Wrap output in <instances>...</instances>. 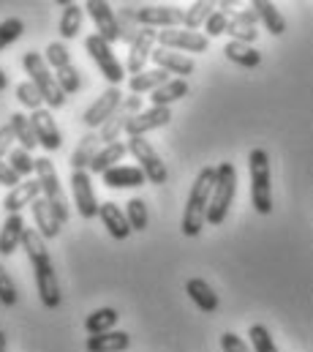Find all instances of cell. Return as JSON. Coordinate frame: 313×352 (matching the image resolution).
Instances as JSON below:
<instances>
[{
	"mask_svg": "<svg viewBox=\"0 0 313 352\" xmlns=\"http://www.w3.org/2000/svg\"><path fill=\"white\" fill-rule=\"evenodd\" d=\"M22 249H25L27 260L33 265L36 289H38V298H41L44 309H49V311L58 309L60 306V284H58V273H55L52 257H49V252L44 246V238L36 230H25Z\"/></svg>",
	"mask_w": 313,
	"mask_h": 352,
	"instance_id": "obj_1",
	"label": "cell"
},
{
	"mask_svg": "<svg viewBox=\"0 0 313 352\" xmlns=\"http://www.w3.org/2000/svg\"><path fill=\"white\" fill-rule=\"evenodd\" d=\"M216 177H218L216 167H202L196 180H194L185 210H183V221H180V230L185 238H196L202 232V227L207 221V208H210V197L216 188Z\"/></svg>",
	"mask_w": 313,
	"mask_h": 352,
	"instance_id": "obj_2",
	"label": "cell"
},
{
	"mask_svg": "<svg viewBox=\"0 0 313 352\" xmlns=\"http://www.w3.org/2000/svg\"><path fill=\"white\" fill-rule=\"evenodd\" d=\"M248 173H251L253 210L262 216H270L273 213V183H270V156L264 148H253L248 153Z\"/></svg>",
	"mask_w": 313,
	"mask_h": 352,
	"instance_id": "obj_3",
	"label": "cell"
},
{
	"mask_svg": "<svg viewBox=\"0 0 313 352\" xmlns=\"http://www.w3.org/2000/svg\"><path fill=\"white\" fill-rule=\"evenodd\" d=\"M22 66H25V74H30V82L38 88L44 104H47V109H60L66 104V93L60 90L55 74H52V69L47 66V60H44L41 52H36V50L25 52L22 55Z\"/></svg>",
	"mask_w": 313,
	"mask_h": 352,
	"instance_id": "obj_4",
	"label": "cell"
},
{
	"mask_svg": "<svg viewBox=\"0 0 313 352\" xmlns=\"http://www.w3.org/2000/svg\"><path fill=\"white\" fill-rule=\"evenodd\" d=\"M218 177H216V188L210 197V208H207V221L210 227H218L227 221L229 208L237 197V170L232 162H221L218 167Z\"/></svg>",
	"mask_w": 313,
	"mask_h": 352,
	"instance_id": "obj_5",
	"label": "cell"
},
{
	"mask_svg": "<svg viewBox=\"0 0 313 352\" xmlns=\"http://www.w3.org/2000/svg\"><path fill=\"white\" fill-rule=\"evenodd\" d=\"M36 180L41 183V194H44V202L49 205V210H52V216L60 221V224H66L69 221V216H71V210H69V197H66V191H63V186H60V177H58V170H55V164H52V159H36Z\"/></svg>",
	"mask_w": 313,
	"mask_h": 352,
	"instance_id": "obj_6",
	"label": "cell"
},
{
	"mask_svg": "<svg viewBox=\"0 0 313 352\" xmlns=\"http://www.w3.org/2000/svg\"><path fill=\"white\" fill-rule=\"evenodd\" d=\"M84 50H87V55L93 58V63L98 66L101 77L109 82V88H117V85L123 82V77H126V69H123V63L115 58L112 44H106L98 33H93V36L84 38Z\"/></svg>",
	"mask_w": 313,
	"mask_h": 352,
	"instance_id": "obj_7",
	"label": "cell"
},
{
	"mask_svg": "<svg viewBox=\"0 0 313 352\" xmlns=\"http://www.w3.org/2000/svg\"><path fill=\"white\" fill-rule=\"evenodd\" d=\"M128 153L139 162V170L145 173L148 183L153 186H163L166 183V162H161V156L156 153V148L145 140V137H128Z\"/></svg>",
	"mask_w": 313,
	"mask_h": 352,
	"instance_id": "obj_8",
	"label": "cell"
},
{
	"mask_svg": "<svg viewBox=\"0 0 313 352\" xmlns=\"http://www.w3.org/2000/svg\"><path fill=\"white\" fill-rule=\"evenodd\" d=\"M185 19V11L180 6H161V3H148V6H137V22L139 28H180Z\"/></svg>",
	"mask_w": 313,
	"mask_h": 352,
	"instance_id": "obj_9",
	"label": "cell"
},
{
	"mask_svg": "<svg viewBox=\"0 0 313 352\" xmlns=\"http://www.w3.org/2000/svg\"><path fill=\"white\" fill-rule=\"evenodd\" d=\"M120 104H123V90L120 88H106L101 93V98H95L87 109H84V115H82V120H84V126L93 131V129H101L117 109H120Z\"/></svg>",
	"mask_w": 313,
	"mask_h": 352,
	"instance_id": "obj_10",
	"label": "cell"
},
{
	"mask_svg": "<svg viewBox=\"0 0 313 352\" xmlns=\"http://www.w3.org/2000/svg\"><path fill=\"white\" fill-rule=\"evenodd\" d=\"M84 11L90 14L98 36L106 41V44H115L120 41V25H117V14L115 8L106 3V0H87L84 3Z\"/></svg>",
	"mask_w": 313,
	"mask_h": 352,
	"instance_id": "obj_11",
	"label": "cell"
},
{
	"mask_svg": "<svg viewBox=\"0 0 313 352\" xmlns=\"http://www.w3.org/2000/svg\"><path fill=\"white\" fill-rule=\"evenodd\" d=\"M158 44L161 50H180V52H207L210 47V38L205 33H191V30H158Z\"/></svg>",
	"mask_w": 313,
	"mask_h": 352,
	"instance_id": "obj_12",
	"label": "cell"
},
{
	"mask_svg": "<svg viewBox=\"0 0 313 352\" xmlns=\"http://www.w3.org/2000/svg\"><path fill=\"white\" fill-rule=\"evenodd\" d=\"M30 123H33L36 140H38V145H41L44 151H49V153L60 151V145H63V134H60V129H58V120H55L52 109H44V107L36 109V112L30 115Z\"/></svg>",
	"mask_w": 313,
	"mask_h": 352,
	"instance_id": "obj_13",
	"label": "cell"
},
{
	"mask_svg": "<svg viewBox=\"0 0 313 352\" xmlns=\"http://www.w3.org/2000/svg\"><path fill=\"white\" fill-rule=\"evenodd\" d=\"M156 41H158L156 28H142V30H139V36L134 38V44L128 47V60H126V72H128L131 77H137V74L145 72V63L150 60Z\"/></svg>",
	"mask_w": 313,
	"mask_h": 352,
	"instance_id": "obj_14",
	"label": "cell"
},
{
	"mask_svg": "<svg viewBox=\"0 0 313 352\" xmlns=\"http://www.w3.org/2000/svg\"><path fill=\"white\" fill-rule=\"evenodd\" d=\"M71 194H74V205H77L82 219H95V216H98L101 205H98V199H95L93 180H90V173H87V170L71 173Z\"/></svg>",
	"mask_w": 313,
	"mask_h": 352,
	"instance_id": "obj_15",
	"label": "cell"
},
{
	"mask_svg": "<svg viewBox=\"0 0 313 352\" xmlns=\"http://www.w3.org/2000/svg\"><path fill=\"white\" fill-rule=\"evenodd\" d=\"M169 120H172L169 107H150V109H145V112H139V115H134L128 120L126 134L128 137H145L148 131H156V129L169 126Z\"/></svg>",
	"mask_w": 313,
	"mask_h": 352,
	"instance_id": "obj_16",
	"label": "cell"
},
{
	"mask_svg": "<svg viewBox=\"0 0 313 352\" xmlns=\"http://www.w3.org/2000/svg\"><path fill=\"white\" fill-rule=\"evenodd\" d=\"M150 60L156 63V69L166 72V74H177V80H185L188 74H194V60L180 55V52H172V50H153Z\"/></svg>",
	"mask_w": 313,
	"mask_h": 352,
	"instance_id": "obj_17",
	"label": "cell"
},
{
	"mask_svg": "<svg viewBox=\"0 0 313 352\" xmlns=\"http://www.w3.org/2000/svg\"><path fill=\"white\" fill-rule=\"evenodd\" d=\"M25 219L19 213H11L5 216L3 227H0V257H11L19 246H22V238H25Z\"/></svg>",
	"mask_w": 313,
	"mask_h": 352,
	"instance_id": "obj_18",
	"label": "cell"
},
{
	"mask_svg": "<svg viewBox=\"0 0 313 352\" xmlns=\"http://www.w3.org/2000/svg\"><path fill=\"white\" fill-rule=\"evenodd\" d=\"M38 194H41V183H38V180H22L16 188H11V191L5 194L3 208H5L8 216H11V213H19L22 208L33 205V202L38 199Z\"/></svg>",
	"mask_w": 313,
	"mask_h": 352,
	"instance_id": "obj_19",
	"label": "cell"
},
{
	"mask_svg": "<svg viewBox=\"0 0 313 352\" xmlns=\"http://www.w3.org/2000/svg\"><path fill=\"white\" fill-rule=\"evenodd\" d=\"M98 219H101V224L106 227V232H109L115 241H126V238L131 235L128 219H126L123 208H117L115 202H104L101 210H98Z\"/></svg>",
	"mask_w": 313,
	"mask_h": 352,
	"instance_id": "obj_20",
	"label": "cell"
},
{
	"mask_svg": "<svg viewBox=\"0 0 313 352\" xmlns=\"http://www.w3.org/2000/svg\"><path fill=\"white\" fill-rule=\"evenodd\" d=\"M185 292H188V298L194 300V306L199 311H205V314L218 311V295L205 278H188L185 281Z\"/></svg>",
	"mask_w": 313,
	"mask_h": 352,
	"instance_id": "obj_21",
	"label": "cell"
},
{
	"mask_svg": "<svg viewBox=\"0 0 313 352\" xmlns=\"http://www.w3.org/2000/svg\"><path fill=\"white\" fill-rule=\"evenodd\" d=\"M30 210H33V221H36V232L44 238V241H55L58 235H60V230H63V224L52 216V210H49V205L38 197L33 205H30Z\"/></svg>",
	"mask_w": 313,
	"mask_h": 352,
	"instance_id": "obj_22",
	"label": "cell"
},
{
	"mask_svg": "<svg viewBox=\"0 0 313 352\" xmlns=\"http://www.w3.org/2000/svg\"><path fill=\"white\" fill-rule=\"evenodd\" d=\"M131 347V336L126 331H109L101 336H87L84 350L87 352H126Z\"/></svg>",
	"mask_w": 313,
	"mask_h": 352,
	"instance_id": "obj_23",
	"label": "cell"
},
{
	"mask_svg": "<svg viewBox=\"0 0 313 352\" xmlns=\"http://www.w3.org/2000/svg\"><path fill=\"white\" fill-rule=\"evenodd\" d=\"M126 153H128V145H126V142L101 145V151L95 153V159H93V164H90V173H93V175H104V173L115 170V167L123 162Z\"/></svg>",
	"mask_w": 313,
	"mask_h": 352,
	"instance_id": "obj_24",
	"label": "cell"
},
{
	"mask_svg": "<svg viewBox=\"0 0 313 352\" xmlns=\"http://www.w3.org/2000/svg\"><path fill=\"white\" fill-rule=\"evenodd\" d=\"M101 177L109 188H139V186L148 183V177L139 167H126V164H117L115 170L104 173Z\"/></svg>",
	"mask_w": 313,
	"mask_h": 352,
	"instance_id": "obj_25",
	"label": "cell"
},
{
	"mask_svg": "<svg viewBox=\"0 0 313 352\" xmlns=\"http://www.w3.org/2000/svg\"><path fill=\"white\" fill-rule=\"evenodd\" d=\"M98 151H101V137H98L95 131H87V134L79 140L74 153H71V170H74V173L90 170V164H93V159H95Z\"/></svg>",
	"mask_w": 313,
	"mask_h": 352,
	"instance_id": "obj_26",
	"label": "cell"
},
{
	"mask_svg": "<svg viewBox=\"0 0 313 352\" xmlns=\"http://www.w3.org/2000/svg\"><path fill=\"white\" fill-rule=\"evenodd\" d=\"M251 8L256 11L259 22H264V28H267L273 36H283V33H286V19H283V14L275 8V3H270V0H253Z\"/></svg>",
	"mask_w": 313,
	"mask_h": 352,
	"instance_id": "obj_27",
	"label": "cell"
},
{
	"mask_svg": "<svg viewBox=\"0 0 313 352\" xmlns=\"http://www.w3.org/2000/svg\"><path fill=\"white\" fill-rule=\"evenodd\" d=\"M117 322H120L117 309H95L93 314H87V320H84V331H87L90 336H101V333L115 331Z\"/></svg>",
	"mask_w": 313,
	"mask_h": 352,
	"instance_id": "obj_28",
	"label": "cell"
},
{
	"mask_svg": "<svg viewBox=\"0 0 313 352\" xmlns=\"http://www.w3.org/2000/svg\"><path fill=\"white\" fill-rule=\"evenodd\" d=\"M82 22H84V6L79 3H66L63 6V14H60V38L69 41V38H77L79 30H82Z\"/></svg>",
	"mask_w": 313,
	"mask_h": 352,
	"instance_id": "obj_29",
	"label": "cell"
},
{
	"mask_svg": "<svg viewBox=\"0 0 313 352\" xmlns=\"http://www.w3.org/2000/svg\"><path fill=\"white\" fill-rule=\"evenodd\" d=\"M188 93H191V88H188L185 80H169L166 85H161L158 90H153L148 98H150L153 107H169V104L180 101V98H185Z\"/></svg>",
	"mask_w": 313,
	"mask_h": 352,
	"instance_id": "obj_30",
	"label": "cell"
},
{
	"mask_svg": "<svg viewBox=\"0 0 313 352\" xmlns=\"http://www.w3.org/2000/svg\"><path fill=\"white\" fill-rule=\"evenodd\" d=\"M224 55H227V60H232L242 69H256L262 63V52L253 50L251 44H240V41H229L224 47Z\"/></svg>",
	"mask_w": 313,
	"mask_h": 352,
	"instance_id": "obj_31",
	"label": "cell"
},
{
	"mask_svg": "<svg viewBox=\"0 0 313 352\" xmlns=\"http://www.w3.org/2000/svg\"><path fill=\"white\" fill-rule=\"evenodd\" d=\"M166 82H169L166 72H161V69H145L142 74H137V77L128 80V90L134 96H142V93H153V90H158L161 85H166Z\"/></svg>",
	"mask_w": 313,
	"mask_h": 352,
	"instance_id": "obj_32",
	"label": "cell"
},
{
	"mask_svg": "<svg viewBox=\"0 0 313 352\" xmlns=\"http://www.w3.org/2000/svg\"><path fill=\"white\" fill-rule=\"evenodd\" d=\"M8 126L14 129V137H16V142H19V148H25L27 153L38 145V140H36V131H33V123H30V118L27 115H22V112H14L11 115V120H8Z\"/></svg>",
	"mask_w": 313,
	"mask_h": 352,
	"instance_id": "obj_33",
	"label": "cell"
},
{
	"mask_svg": "<svg viewBox=\"0 0 313 352\" xmlns=\"http://www.w3.org/2000/svg\"><path fill=\"white\" fill-rule=\"evenodd\" d=\"M117 25H120V41H126L128 47L134 44V38L139 36V22H137V6H123L117 14Z\"/></svg>",
	"mask_w": 313,
	"mask_h": 352,
	"instance_id": "obj_34",
	"label": "cell"
},
{
	"mask_svg": "<svg viewBox=\"0 0 313 352\" xmlns=\"http://www.w3.org/2000/svg\"><path fill=\"white\" fill-rule=\"evenodd\" d=\"M126 219H128L131 232H145V230H148L150 219H148V205H145L142 197H131V199L126 202Z\"/></svg>",
	"mask_w": 313,
	"mask_h": 352,
	"instance_id": "obj_35",
	"label": "cell"
},
{
	"mask_svg": "<svg viewBox=\"0 0 313 352\" xmlns=\"http://www.w3.org/2000/svg\"><path fill=\"white\" fill-rule=\"evenodd\" d=\"M213 3H207V0H199V3H194L188 11H185V19H183V28L185 30H191V33H196L210 16H213Z\"/></svg>",
	"mask_w": 313,
	"mask_h": 352,
	"instance_id": "obj_36",
	"label": "cell"
},
{
	"mask_svg": "<svg viewBox=\"0 0 313 352\" xmlns=\"http://www.w3.org/2000/svg\"><path fill=\"white\" fill-rule=\"evenodd\" d=\"M128 120H131V118H128L126 112H120V109H117V112H115V115L101 126V131H98L101 145H112V142H117V140H120V134L126 131Z\"/></svg>",
	"mask_w": 313,
	"mask_h": 352,
	"instance_id": "obj_37",
	"label": "cell"
},
{
	"mask_svg": "<svg viewBox=\"0 0 313 352\" xmlns=\"http://www.w3.org/2000/svg\"><path fill=\"white\" fill-rule=\"evenodd\" d=\"M8 167L19 177H30L36 173V159H33L25 148H14V151L8 153Z\"/></svg>",
	"mask_w": 313,
	"mask_h": 352,
	"instance_id": "obj_38",
	"label": "cell"
},
{
	"mask_svg": "<svg viewBox=\"0 0 313 352\" xmlns=\"http://www.w3.org/2000/svg\"><path fill=\"white\" fill-rule=\"evenodd\" d=\"M44 60H47V66H49L52 72H58V69H63V66L74 63V60H71V52H69V47H66V44H60V41H52V44L47 47V52H44Z\"/></svg>",
	"mask_w": 313,
	"mask_h": 352,
	"instance_id": "obj_39",
	"label": "cell"
},
{
	"mask_svg": "<svg viewBox=\"0 0 313 352\" xmlns=\"http://www.w3.org/2000/svg\"><path fill=\"white\" fill-rule=\"evenodd\" d=\"M248 339H251V350L253 352H278L270 331L264 325H251L248 328Z\"/></svg>",
	"mask_w": 313,
	"mask_h": 352,
	"instance_id": "obj_40",
	"label": "cell"
},
{
	"mask_svg": "<svg viewBox=\"0 0 313 352\" xmlns=\"http://www.w3.org/2000/svg\"><path fill=\"white\" fill-rule=\"evenodd\" d=\"M16 101L25 107V109H41V104H44V98H41V93H38V88L27 80V82H19L16 85Z\"/></svg>",
	"mask_w": 313,
	"mask_h": 352,
	"instance_id": "obj_41",
	"label": "cell"
},
{
	"mask_svg": "<svg viewBox=\"0 0 313 352\" xmlns=\"http://www.w3.org/2000/svg\"><path fill=\"white\" fill-rule=\"evenodd\" d=\"M22 33H25V22H22V19L11 16V19L0 22V52H3L5 47H11Z\"/></svg>",
	"mask_w": 313,
	"mask_h": 352,
	"instance_id": "obj_42",
	"label": "cell"
},
{
	"mask_svg": "<svg viewBox=\"0 0 313 352\" xmlns=\"http://www.w3.org/2000/svg\"><path fill=\"white\" fill-rule=\"evenodd\" d=\"M16 298H19V295H16V287H14V278L8 276V270H5V265L0 263V303L11 309V306L16 303Z\"/></svg>",
	"mask_w": 313,
	"mask_h": 352,
	"instance_id": "obj_43",
	"label": "cell"
},
{
	"mask_svg": "<svg viewBox=\"0 0 313 352\" xmlns=\"http://www.w3.org/2000/svg\"><path fill=\"white\" fill-rule=\"evenodd\" d=\"M227 28H229V16L221 14V11H213V16L205 22V36L207 38H216V36L227 33Z\"/></svg>",
	"mask_w": 313,
	"mask_h": 352,
	"instance_id": "obj_44",
	"label": "cell"
},
{
	"mask_svg": "<svg viewBox=\"0 0 313 352\" xmlns=\"http://www.w3.org/2000/svg\"><path fill=\"white\" fill-rule=\"evenodd\" d=\"M229 22H235L240 28H256V25H259V16H256L253 8H240V11H235V14L229 16Z\"/></svg>",
	"mask_w": 313,
	"mask_h": 352,
	"instance_id": "obj_45",
	"label": "cell"
},
{
	"mask_svg": "<svg viewBox=\"0 0 313 352\" xmlns=\"http://www.w3.org/2000/svg\"><path fill=\"white\" fill-rule=\"evenodd\" d=\"M221 350L224 352H253L245 342H242V339H240V336H237V333H232V331L221 336Z\"/></svg>",
	"mask_w": 313,
	"mask_h": 352,
	"instance_id": "obj_46",
	"label": "cell"
},
{
	"mask_svg": "<svg viewBox=\"0 0 313 352\" xmlns=\"http://www.w3.org/2000/svg\"><path fill=\"white\" fill-rule=\"evenodd\" d=\"M14 129L5 123V126H0V159H8V153L14 151Z\"/></svg>",
	"mask_w": 313,
	"mask_h": 352,
	"instance_id": "obj_47",
	"label": "cell"
},
{
	"mask_svg": "<svg viewBox=\"0 0 313 352\" xmlns=\"http://www.w3.org/2000/svg\"><path fill=\"white\" fill-rule=\"evenodd\" d=\"M120 112H126L128 118H134V115L145 112V101H142V96H128V98H123Z\"/></svg>",
	"mask_w": 313,
	"mask_h": 352,
	"instance_id": "obj_48",
	"label": "cell"
},
{
	"mask_svg": "<svg viewBox=\"0 0 313 352\" xmlns=\"http://www.w3.org/2000/svg\"><path fill=\"white\" fill-rule=\"evenodd\" d=\"M22 183V177L16 175L5 162H0V186H8V188H16Z\"/></svg>",
	"mask_w": 313,
	"mask_h": 352,
	"instance_id": "obj_49",
	"label": "cell"
},
{
	"mask_svg": "<svg viewBox=\"0 0 313 352\" xmlns=\"http://www.w3.org/2000/svg\"><path fill=\"white\" fill-rule=\"evenodd\" d=\"M5 88H8V77H5V72L0 69V93H3Z\"/></svg>",
	"mask_w": 313,
	"mask_h": 352,
	"instance_id": "obj_50",
	"label": "cell"
},
{
	"mask_svg": "<svg viewBox=\"0 0 313 352\" xmlns=\"http://www.w3.org/2000/svg\"><path fill=\"white\" fill-rule=\"evenodd\" d=\"M0 352H5V333L0 331Z\"/></svg>",
	"mask_w": 313,
	"mask_h": 352,
	"instance_id": "obj_51",
	"label": "cell"
}]
</instances>
